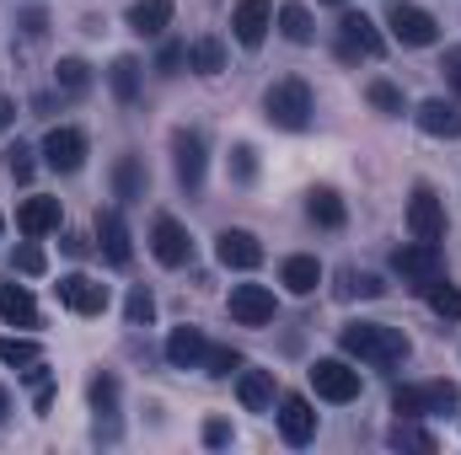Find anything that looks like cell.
Instances as JSON below:
<instances>
[{
    "label": "cell",
    "mask_w": 461,
    "mask_h": 455,
    "mask_svg": "<svg viewBox=\"0 0 461 455\" xmlns=\"http://www.w3.org/2000/svg\"><path fill=\"white\" fill-rule=\"evenodd\" d=\"M392 273H397L402 284L424 290L429 279H440V246H429V241H402V246L392 252Z\"/></svg>",
    "instance_id": "5"
},
{
    "label": "cell",
    "mask_w": 461,
    "mask_h": 455,
    "mask_svg": "<svg viewBox=\"0 0 461 455\" xmlns=\"http://www.w3.org/2000/svg\"><path fill=\"white\" fill-rule=\"evenodd\" d=\"M150 252H156L161 268H183V263L194 257V236L177 226L172 215H156V226H150Z\"/></svg>",
    "instance_id": "11"
},
{
    "label": "cell",
    "mask_w": 461,
    "mask_h": 455,
    "mask_svg": "<svg viewBox=\"0 0 461 455\" xmlns=\"http://www.w3.org/2000/svg\"><path fill=\"white\" fill-rule=\"evenodd\" d=\"M22 27H27V38H38V32H43V11H32V16H22Z\"/></svg>",
    "instance_id": "46"
},
{
    "label": "cell",
    "mask_w": 461,
    "mask_h": 455,
    "mask_svg": "<svg viewBox=\"0 0 461 455\" xmlns=\"http://www.w3.org/2000/svg\"><path fill=\"white\" fill-rule=\"evenodd\" d=\"M226 306H230V322H241V327H268V322H274V311H279L268 284H236Z\"/></svg>",
    "instance_id": "9"
},
{
    "label": "cell",
    "mask_w": 461,
    "mask_h": 455,
    "mask_svg": "<svg viewBox=\"0 0 461 455\" xmlns=\"http://www.w3.org/2000/svg\"><path fill=\"white\" fill-rule=\"evenodd\" d=\"M408 230H413V241L440 246V236H446V204L435 199V188H413V204H408Z\"/></svg>",
    "instance_id": "12"
},
{
    "label": "cell",
    "mask_w": 461,
    "mask_h": 455,
    "mask_svg": "<svg viewBox=\"0 0 461 455\" xmlns=\"http://www.w3.org/2000/svg\"><path fill=\"white\" fill-rule=\"evenodd\" d=\"M279 434H285L290 445H312V434H317V413H312L306 397H285V402H279Z\"/></svg>",
    "instance_id": "17"
},
{
    "label": "cell",
    "mask_w": 461,
    "mask_h": 455,
    "mask_svg": "<svg viewBox=\"0 0 461 455\" xmlns=\"http://www.w3.org/2000/svg\"><path fill=\"white\" fill-rule=\"evenodd\" d=\"M167 22H172V0H134V5H129V27H134L140 38H161Z\"/></svg>",
    "instance_id": "25"
},
{
    "label": "cell",
    "mask_w": 461,
    "mask_h": 455,
    "mask_svg": "<svg viewBox=\"0 0 461 455\" xmlns=\"http://www.w3.org/2000/svg\"><path fill=\"white\" fill-rule=\"evenodd\" d=\"M54 226H59V199L32 193V199L16 210V230H22V236H32V241H38V236H49Z\"/></svg>",
    "instance_id": "20"
},
{
    "label": "cell",
    "mask_w": 461,
    "mask_h": 455,
    "mask_svg": "<svg viewBox=\"0 0 461 455\" xmlns=\"http://www.w3.org/2000/svg\"><path fill=\"white\" fill-rule=\"evenodd\" d=\"M59 306H70L76 317H103L108 311V284H97L86 273H65L59 279Z\"/></svg>",
    "instance_id": "13"
},
{
    "label": "cell",
    "mask_w": 461,
    "mask_h": 455,
    "mask_svg": "<svg viewBox=\"0 0 461 455\" xmlns=\"http://www.w3.org/2000/svg\"><path fill=\"white\" fill-rule=\"evenodd\" d=\"M204 445H215V451L230 445V424H226V418H210V424H204Z\"/></svg>",
    "instance_id": "44"
},
{
    "label": "cell",
    "mask_w": 461,
    "mask_h": 455,
    "mask_svg": "<svg viewBox=\"0 0 461 455\" xmlns=\"http://www.w3.org/2000/svg\"><path fill=\"white\" fill-rule=\"evenodd\" d=\"M11 268H16V273H43V246H38V241L27 236V241L16 246V257H11Z\"/></svg>",
    "instance_id": "40"
},
{
    "label": "cell",
    "mask_w": 461,
    "mask_h": 455,
    "mask_svg": "<svg viewBox=\"0 0 461 455\" xmlns=\"http://www.w3.org/2000/svg\"><path fill=\"white\" fill-rule=\"evenodd\" d=\"M172 156H177V183H183V193L188 199H199L204 193V134H194V129H177L172 134Z\"/></svg>",
    "instance_id": "6"
},
{
    "label": "cell",
    "mask_w": 461,
    "mask_h": 455,
    "mask_svg": "<svg viewBox=\"0 0 461 455\" xmlns=\"http://www.w3.org/2000/svg\"><path fill=\"white\" fill-rule=\"evenodd\" d=\"M38 359H43V348H38V343H27V338H0V364H11V370H16V364H22V370H32Z\"/></svg>",
    "instance_id": "35"
},
{
    "label": "cell",
    "mask_w": 461,
    "mask_h": 455,
    "mask_svg": "<svg viewBox=\"0 0 461 455\" xmlns=\"http://www.w3.org/2000/svg\"><path fill=\"white\" fill-rule=\"evenodd\" d=\"M0 322L5 327H38V300L22 284H0Z\"/></svg>",
    "instance_id": "24"
},
{
    "label": "cell",
    "mask_w": 461,
    "mask_h": 455,
    "mask_svg": "<svg viewBox=\"0 0 461 455\" xmlns=\"http://www.w3.org/2000/svg\"><path fill=\"white\" fill-rule=\"evenodd\" d=\"M188 65H194L199 76H221V70H226V49H221V38H199V43H188Z\"/></svg>",
    "instance_id": "30"
},
{
    "label": "cell",
    "mask_w": 461,
    "mask_h": 455,
    "mask_svg": "<svg viewBox=\"0 0 461 455\" xmlns=\"http://www.w3.org/2000/svg\"><path fill=\"white\" fill-rule=\"evenodd\" d=\"M0 226H5V220H0Z\"/></svg>",
    "instance_id": "50"
},
{
    "label": "cell",
    "mask_w": 461,
    "mask_h": 455,
    "mask_svg": "<svg viewBox=\"0 0 461 455\" xmlns=\"http://www.w3.org/2000/svg\"><path fill=\"white\" fill-rule=\"evenodd\" d=\"M461 402L456 380H429V386H397L392 391V413L397 418H429V413H451Z\"/></svg>",
    "instance_id": "3"
},
{
    "label": "cell",
    "mask_w": 461,
    "mask_h": 455,
    "mask_svg": "<svg viewBox=\"0 0 461 455\" xmlns=\"http://www.w3.org/2000/svg\"><path fill=\"white\" fill-rule=\"evenodd\" d=\"M344 353H354L359 364H375V370H392V364H402L408 353H413V343L402 327H386V322H348L344 333Z\"/></svg>",
    "instance_id": "1"
},
{
    "label": "cell",
    "mask_w": 461,
    "mask_h": 455,
    "mask_svg": "<svg viewBox=\"0 0 461 455\" xmlns=\"http://www.w3.org/2000/svg\"><path fill=\"white\" fill-rule=\"evenodd\" d=\"M5 172H11L16 183H27V177H32V150H27V145H5Z\"/></svg>",
    "instance_id": "41"
},
{
    "label": "cell",
    "mask_w": 461,
    "mask_h": 455,
    "mask_svg": "<svg viewBox=\"0 0 461 455\" xmlns=\"http://www.w3.org/2000/svg\"><path fill=\"white\" fill-rule=\"evenodd\" d=\"M86 391H92V407H97V429L108 424V434H113V418H118V380L108 375V370H103V375H92V386H86Z\"/></svg>",
    "instance_id": "28"
},
{
    "label": "cell",
    "mask_w": 461,
    "mask_h": 455,
    "mask_svg": "<svg viewBox=\"0 0 461 455\" xmlns=\"http://www.w3.org/2000/svg\"><path fill=\"white\" fill-rule=\"evenodd\" d=\"M230 177H236V183H252V177H258V150H252V145H236V150H230Z\"/></svg>",
    "instance_id": "39"
},
{
    "label": "cell",
    "mask_w": 461,
    "mask_h": 455,
    "mask_svg": "<svg viewBox=\"0 0 461 455\" xmlns=\"http://www.w3.org/2000/svg\"><path fill=\"white\" fill-rule=\"evenodd\" d=\"M312 386L322 402H354L359 397V370L344 364V359H317L312 364Z\"/></svg>",
    "instance_id": "10"
},
{
    "label": "cell",
    "mask_w": 461,
    "mask_h": 455,
    "mask_svg": "<svg viewBox=\"0 0 461 455\" xmlns=\"http://www.w3.org/2000/svg\"><path fill=\"white\" fill-rule=\"evenodd\" d=\"M279 32H285L290 43H312V38H317L312 11H306V5H285V11H279Z\"/></svg>",
    "instance_id": "32"
},
{
    "label": "cell",
    "mask_w": 461,
    "mask_h": 455,
    "mask_svg": "<svg viewBox=\"0 0 461 455\" xmlns=\"http://www.w3.org/2000/svg\"><path fill=\"white\" fill-rule=\"evenodd\" d=\"M312 86L306 81H295V76H285V81H274L268 92H263V118L274 123V129H290V134H301L306 123H312Z\"/></svg>",
    "instance_id": "2"
},
{
    "label": "cell",
    "mask_w": 461,
    "mask_h": 455,
    "mask_svg": "<svg viewBox=\"0 0 461 455\" xmlns=\"http://www.w3.org/2000/svg\"><path fill=\"white\" fill-rule=\"evenodd\" d=\"M123 317H129V327H150V317H156V295H150L145 284H134L129 300H123Z\"/></svg>",
    "instance_id": "36"
},
{
    "label": "cell",
    "mask_w": 461,
    "mask_h": 455,
    "mask_svg": "<svg viewBox=\"0 0 461 455\" xmlns=\"http://www.w3.org/2000/svg\"><path fill=\"white\" fill-rule=\"evenodd\" d=\"M268 27H274V5H268V0H236V11H230V32H236L241 49H258V43L268 38Z\"/></svg>",
    "instance_id": "14"
},
{
    "label": "cell",
    "mask_w": 461,
    "mask_h": 455,
    "mask_svg": "<svg viewBox=\"0 0 461 455\" xmlns=\"http://www.w3.org/2000/svg\"><path fill=\"white\" fill-rule=\"evenodd\" d=\"M183 65H188V43H167V49L156 54V70H161V76H177Z\"/></svg>",
    "instance_id": "42"
},
{
    "label": "cell",
    "mask_w": 461,
    "mask_h": 455,
    "mask_svg": "<svg viewBox=\"0 0 461 455\" xmlns=\"http://www.w3.org/2000/svg\"><path fill=\"white\" fill-rule=\"evenodd\" d=\"M419 129L424 134H435V139H456L461 134V103H446V97H429V103H419Z\"/></svg>",
    "instance_id": "18"
},
{
    "label": "cell",
    "mask_w": 461,
    "mask_h": 455,
    "mask_svg": "<svg viewBox=\"0 0 461 455\" xmlns=\"http://www.w3.org/2000/svg\"><path fill=\"white\" fill-rule=\"evenodd\" d=\"M365 97H370V108H381V113H392V118L402 113V92H397L392 81H370Z\"/></svg>",
    "instance_id": "38"
},
{
    "label": "cell",
    "mask_w": 461,
    "mask_h": 455,
    "mask_svg": "<svg viewBox=\"0 0 461 455\" xmlns=\"http://www.w3.org/2000/svg\"><path fill=\"white\" fill-rule=\"evenodd\" d=\"M199 370H204V375H215V380H226L230 370H241V353H236V348H226V343H221V348L210 343V348H204V364H199Z\"/></svg>",
    "instance_id": "37"
},
{
    "label": "cell",
    "mask_w": 461,
    "mask_h": 455,
    "mask_svg": "<svg viewBox=\"0 0 461 455\" xmlns=\"http://www.w3.org/2000/svg\"><path fill=\"white\" fill-rule=\"evenodd\" d=\"M236 397L247 413H274V375L268 370H241L236 375Z\"/></svg>",
    "instance_id": "23"
},
{
    "label": "cell",
    "mask_w": 461,
    "mask_h": 455,
    "mask_svg": "<svg viewBox=\"0 0 461 455\" xmlns=\"http://www.w3.org/2000/svg\"><path fill=\"white\" fill-rule=\"evenodd\" d=\"M215 257H221L226 268H236V273H252V268L263 263V241H258L252 230H221V236H215Z\"/></svg>",
    "instance_id": "15"
},
{
    "label": "cell",
    "mask_w": 461,
    "mask_h": 455,
    "mask_svg": "<svg viewBox=\"0 0 461 455\" xmlns=\"http://www.w3.org/2000/svg\"><path fill=\"white\" fill-rule=\"evenodd\" d=\"M11 123H16V103H11V97H0V134H5Z\"/></svg>",
    "instance_id": "45"
},
{
    "label": "cell",
    "mask_w": 461,
    "mask_h": 455,
    "mask_svg": "<svg viewBox=\"0 0 461 455\" xmlns=\"http://www.w3.org/2000/svg\"><path fill=\"white\" fill-rule=\"evenodd\" d=\"M97 241H103V257H108L113 268H129L134 246H129V226H123L118 210H97Z\"/></svg>",
    "instance_id": "16"
},
{
    "label": "cell",
    "mask_w": 461,
    "mask_h": 455,
    "mask_svg": "<svg viewBox=\"0 0 461 455\" xmlns=\"http://www.w3.org/2000/svg\"><path fill=\"white\" fill-rule=\"evenodd\" d=\"M65 252L70 257H86V236H65Z\"/></svg>",
    "instance_id": "47"
},
{
    "label": "cell",
    "mask_w": 461,
    "mask_h": 455,
    "mask_svg": "<svg viewBox=\"0 0 461 455\" xmlns=\"http://www.w3.org/2000/svg\"><path fill=\"white\" fill-rule=\"evenodd\" d=\"M440 70H446V81H451V92H456V103H461V49H446Z\"/></svg>",
    "instance_id": "43"
},
{
    "label": "cell",
    "mask_w": 461,
    "mask_h": 455,
    "mask_svg": "<svg viewBox=\"0 0 461 455\" xmlns=\"http://www.w3.org/2000/svg\"><path fill=\"white\" fill-rule=\"evenodd\" d=\"M328 5H344V0H328Z\"/></svg>",
    "instance_id": "49"
},
{
    "label": "cell",
    "mask_w": 461,
    "mask_h": 455,
    "mask_svg": "<svg viewBox=\"0 0 461 455\" xmlns=\"http://www.w3.org/2000/svg\"><path fill=\"white\" fill-rule=\"evenodd\" d=\"M306 215H312L322 230H344V220H348L344 199H339L333 188H312V193H306Z\"/></svg>",
    "instance_id": "27"
},
{
    "label": "cell",
    "mask_w": 461,
    "mask_h": 455,
    "mask_svg": "<svg viewBox=\"0 0 461 455\" xmlns=\"http://www.w3.org/2000/svg\"><path fill=\"white\" fill-rule=\"evenodd\" d=\"M145 188H150L145 161H140V156H118V161H113V199H118V204H140V199H145Z\"/></svg>",
    "instance_id": "19"
},
{
    "label": "cell",
    "mask_w": 461,
    "mask_h": 455,
    "mask_svg": "<svg viewBox=\"0 0 461 455\" xmlns=\"http://www.w3.org/2000/svg\"><path fill=\"white\" fill-rule=\"evenodd\" d=\"M204 333L199 327H172V338H167V364L172 370H199L204 364Z\"/></svg>",
    "instance_id": "21"
},
{
    "label": "cell",
    "mask_w": 461,
    "mask_h": 455,
    "mask_svg": "<svg viewBox=\"0 0 461 455\" xmlns=\"http://www.w3.org/2000/svg\"><path fill=\"white\" fill-rule=\"evenodd\" d=\"M279 284H285L290 295H312V290L322 284V263H317V257H306V252H295V257H285V263H279Z\"/></svg>",
    "instance_id": "22"
},
{
    "label": "cell",
    "mask_w": 461,
    "mask_h": 455,
    "mask_svg": "<svg viewBox=\"0 0 461 455\" xmlns=\"http://www.w3.org/2000/svg\"><path fill=\"white\" fill-rule=\"evenodd\" d=\"M386 440H392V445H397V451H435V434H429V429H419V424H413V418H397V424H392V434H386Z\"/></svg>",
    "instance_id": "31"
},
{
    "label": "cell",
    "mask_w": 461,
    "mask_h": 455,
    "mask_svg": "<svg viewBox=\"0 0 461 455\" xmlns=\"http://www.w3.org/2000/svg\"><path fill=\"white\" fill-rule=\"evenodd\" d=\"M81 161H86V134L81 129H70V123H59V129H49L43 134V166L49 172H81Z\"/></svg>",
    "instance_id": "7"
},
{
    "label": "cell",
    "mask_w": 461,
    "mask_h": 455,
    "mask_svg": "<svg viewBox=\"0 0 461 455\" xmlns=\"http://www.w3.org/2000/svg\"><path fill=\"white\" fill-rule=\"evenodd\" d=\"M424 300H429V311H435V317L461 322V290H456V284H446V279H429V284H424Z\"/></svg>",
    "instance_id": "29"
},
{
    "label": "cell",
    "mask_w": 461,
    "mask_h": 455,
    "mask_svg": "<svg viewBox=\"0 0 461 455\" xmlns=\"http://www.w3.org/2000/svg\"><path fill=\"white\" fill-rule=\"evenodd\" d=\"M5 413H11V391L0 386V424H5Z\"/></svg>",
    "instance_id": "48"
},
{
    "label": "cell",
    "mask_w": 461,
    "mask_h": 455,
    "mask_svg": "<svg viewBox=\"0 0 461 455\" xmlns=\"http://www.w3.org/2000/svg\"><path fill=\"white\" fill-rule=\"evenodd\" d=\"M386 49V38H381V27L365 16V11H344L339 16V59H375Z\"/></svg>",
    "instance_id": "4"
},
{
    "label": "cell",
    "mask_w": 461,
    "mask_h": 455,
    "mask_svg": "<svg viewBox=\"0 0 461 455\" xmlns=\"http://www.w3.org/2000/svg\"><path fill=\"white\" fill-rule=\"evenodd\" d=\"M354 295L375 300V295H386V284H381L375 273H354V268H344V273H339V300H354Z\"/></svg>",
    "instance_id": "34"
},
{
    "label": "cell",
    "mask_w": 461,
    "mask_h": 455,
    "mask_svg": "<svg viewBox=\"0 0 461 455\" xmlns=\"http://www.w3.org/2000/svg\"><path fill=\"white\" fill-rule=\"evenodd\" d=\"M386 27H392V38H397V43H408V49H429V43L440 38L435 16H429V11H419V5H408V0H397V5H392Z\"/></svg>",
    "instance_id": "8"
},
{
    "label": "cell",
    "mask_w": 461,
    "mask_h": 455,
    "mask_svg": "<svg viewBox=\"0 0 461 455\" xmlns=\"http://www.w3.org/2000/svg\"><path fill=\"white\" fill-rule=\"evenodd\" d=\"M54 81H59V92H65V97H86V86H92V70H86V59H59Z\"/></svg>",
    "instance_id": "33"
},
{
    "label": "cell",
    "mask_w": 461,
    "mask_h": 455,
    "mask_svg": "<svg viewBox=\"0 0 461 455\" xmlns=\"http://www.w3.org/2000/svg\"><path fill=\"white\" fill-rule=\"evenodd\" d=\"M140 76H145V70H140V59H134V54H118L113 65H108V86H113V97L123 103V108H134V103H140Z\"/></svg>",
    "instance_id": "26"
}]
</instances>
